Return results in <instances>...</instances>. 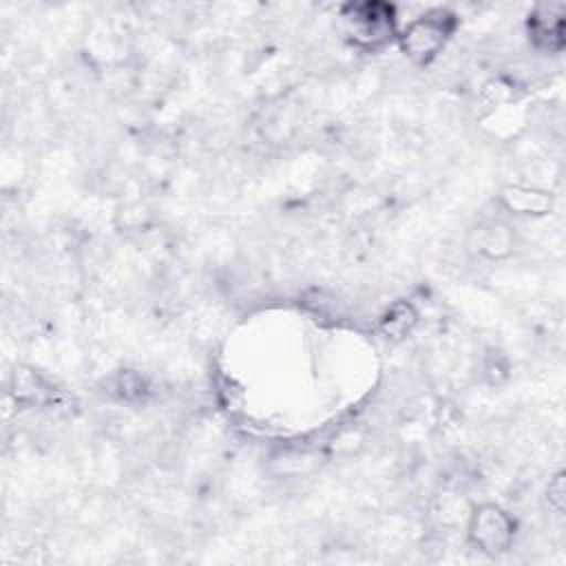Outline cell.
<instances>
[{"instance_id": "obj_1", "label": "cell", "mask_w": 566, "mask_h": 566, "mask_svg": "<svg viewBox=\"0 0 566 566\" xmlns=\"http://www.w3.org/2000/svg\"><path fill=\"white\" fill-rule=\"evenodd\" d=\"M338 20L343 35L360 51H380L398 40V13L389 2H347L338 9Z\"/></svg>"}, {"instance_id": "obj_2", "label": "cell", "mask_w": 566, "mask_h": 566, "mask_svg": "<svg viewBox=\"0 0 566 566\" xmlns=\"http://www.w3.org/2000/svg\"><path fill=\"white\" fill-rule=\"evenodd\" d=\"M458 31V15L447 7H433L411 18L398 31L400 53L416 66L431 64Z\"/></svg>"}, {"instance_id": "obj_3", "label": "cell", "mask_w": 566, "mask_h": 566, "mask_svg": "<svg viewBox=\"0 0 566 566\" xmlns=\"http://www.w3.org/2000/svg\"><path fill=\"white\" fill-rule=\"evenodd\" d=\"M464 533L471 548L486 557H500L513 546L517 524L504 506L495 502H480L471 509Z\"/></svg>"}, {"instance_id": "obj_4", "label": "cell", "mask_w": 566, "mask_h": 566, "mask_svg": "<svg viewBox=\"0 0 566 566\" xmlns=\"http://www.w3.org/2000/svg\"><path fill=\"white\" fill-rule=\"evenodd\" d=\"M566 7L562 2L535 4L526 15V35L537 53L557 55L564 51Z\"/></svg>"}, {"instance_id": "obj_5", "label": "cell", "mask_w": 566, "mask_h": 566, "mask_svg": "<svg viewBox=\"0 0 566 566\" xmlns=\"http://www.w3.org/2000/svg\"><path fill=\"white\" fill-rule=\"evenodd\" d=\"M497 203L513 217L542 219L555 208V195L548 188L535 184L511 181L497 190Z\"/></svg>"}, {"instance_id": "obj_6", "label": "cell", "mask_w": 566, "mask_h": 566, "mask_svg": "<svg viewBox=\"0 0 566 566\" xmlns=\"http://www.w3.org/2000/svg\"><path fill=\"white\" fill-rule=\"evenodd\" d=\"M9 394L13 402L22 409L46 407L55 402L57 389L55 385L33 365H15L9 378Z\"/></svg>"}, {"instance_id": "obj_7", "label": "cell", "mask_w": 566, "mask_h": 566, "mask_svg": "<svg viewBox=\"0 0 566 566\" xmlns=\"http://www.w3.org/2000/svg\"><path fill=\"white\" fill-rule=\"evenodd\" d=\"M420 323V314L416 305L407 298H398L385 307V312L378 316L376 329L378 334L389 343H402L407 340L413 329Z\"/></svg>"}, {"instance_id": "obj_8", "label": "cell", "mask_w": 566, "mask_h": 566, "mask_svg": "<svg viewBox=\"0 0 566 566\" xmlns=\"http://www.w3.org/2000/svg\"><path fill=\"white\" fill-rule=\"evenodd\" d=\"M321 451L307 447H285L270 458V471L276 478H296L312 473L321 462Z\"/></svg>"}, {"instance_id": "obj_9", "label": "cell", "mask_w": 566, "mask_h": 566, "mask_svg": "<svg viewBox=\"0 0 566 566\" xmlns=\"http://www.w3.org/2000/svg\"><path fill=\"white\" fill-rule=\"evenodd\" d=\"M475 245L478 252L486 259H504L513 252L515 237L513 230L502 221H486L475 232Z\"/></svg>"}, {"instance_id": "obj_10", "label": "cell", "mask_w": 566, "mask_h": 566, "mask_svg": "<svg viewBox=\"0 0 566 566\" xmlns=\"http://www.w3.org/2000/svg\"><path fill=\"white\" fill-rule=\"evenodd\" d=\"M150 385L148 378L137 369H117L111 378V394L122 402H139L148 396Z\"/></svg>"}, {"instance_id": "obj_11", "label": "cell", "mask_w": 566, "mask_h": 566, "mask_svg": "<svg viewBox=\"0 0 566 566\" xmlns=\"http://www.w3.org/2000/svg\"><path fill=\"white\" fill-rule=\"evenodd\" d=\"M546 502L548 506L553 509V513L557 515H564V506H566V475L564 471H555L551 478H548V484H546Z\"/></svg>"}]
</instances>
